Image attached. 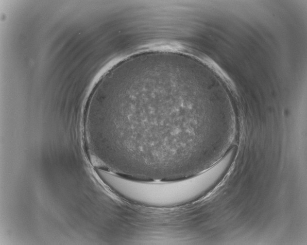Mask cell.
<instances>
[{"label":"cell","instance_id":"cell-2","mask_svg":"<svg viewBox=\"0 0 307 245\" xmlns=\"http://www.w3.org/2000/svg\"><path fill=\"white\" fill-rule=\"evenodd\" d=\"M228 171L220 161L194 176L173 180H139L118 176L113 191L133 203L150 207L167 208L186 204L201 197L216 186Z\"/></svg>","mask_w":307,"mask_h":245},{"label":"cell","instance_id":"cell-1","mask_svg":"<svg viewBox=\"0 0 307 245\" xmlns=\"http://www.w3.org/2000/svg\"><path fill=\"white\" fill-rule=\"evenodd\" d=\"M181 60L153 54L122 61L92 96L87 128L106 168L140 180L196 175L220 159L236 127L222 103L204 104Z\"/></svg>","mask_w":307,"mask_h":245}]
</instances>
